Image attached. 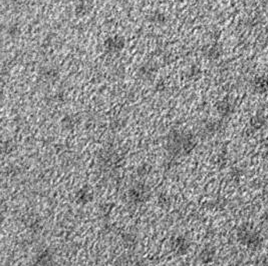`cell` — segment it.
Returning <instances> with one entry per match:
<instances>
[{"label":"cell","instance_id":"1","mask_svg":"<svg viewBox=\"0 0 268 266\" xmlns=\"http://www.w3.org/2000/svg\"><path fill=\"white\" fill-rule=\"evenodd\" d=\"M236 238L241 245L251 251L260 249L264 243V238L261 232L255 226L247 223L241 224L237 228Z\"/></svg>","mask_w":268,"mask_h":266},{"label":"cell","instance_id":"2","mask_svg":"<svg viewBox=\"0 0 268 266\" xmlns=\"http://www.w3.org/2000/svg\"><path fill=\"white\" fill-rule=\"evenodd\" d=\"M253 91L257 94H265L268 92L267 76H258L256 77L251 84Z\"/></svg>","mask_w":268,"mask_h":266},{"label":"cell","instance_id":"3","mask_svg":"<svg viewBox=\"0 0 268 266\" xmlns=\"http://www.w3.org/2000/svg\"><path fill=\"white\" fill-rule=\"evenodd\" d=\"M265 123H266V119L262 114H256L250 119L249 128L252 131H258L264 127Z\"/></svg>","mask_w":268,"mask_h":266},{"label":"cell","instance_id":"4","mask_svg":"<svg viewBox=\"0 0 268 266\" xmlns=\"http://www.w3.org/2000/svg\"><path fill=\"white\" fill-rule=\"evenodd\" d=\"M214 257H215V250L211 247H207L204 250H202V252L200 254V259L204 263L212 262Z\"/></svg>","mask_w":268,"mask_h":266},{"label":"cell","instance_id":"5","mask_svg":"<svg viewBox=\"0 0 268 266\" xmlns=\"http://www.w3.org/2000/svg\"><path fill=\"white\" fill-rule=\"evenodd\" d=\"M175 245H176L175 249H177V251H179V253H185L189 248V242L184 237H179L176 240Z\"/></svg>","mask_w":268,"mask_h":266},{"label":"cell","instance_id":"6","mask_svg":"<svg viewBox=\"0 0 268 266\" xmlns=\"http://www.w3.org/2000/svg\"><path fill=\"white\" fill-rule=\"evenodd\" d=\"M262 266H268V257H266V258L263 260Z\"/></svg>","mask_w":268,"mask_h":266}]
</instances>
